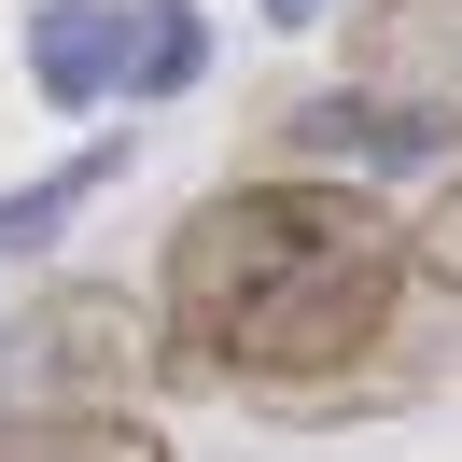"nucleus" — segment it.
<instances>
[{
  "label": "nucleus",
  "mask_w": 462,
  "mask_h": 462,
  "mask_svg": "<svg viewBox=\"0 0 462 462\" xmlns=\"http://www.w3.org/2000/svg\"><path fill=\"white\" fill-rule=\"evenodd\" d=\"M253 14H266V29H337L350 0H253Z\"/></svg>",
  "instance_id": "9d476101"
},
{
  "label": "nucleus",
  "mask_w": 462,
  "mask_h": 462,
  "mask_svg": "<svg viewBox=\"0 0 462 462\" xmlns=\"http://www.w3.org/2000/svg\"><path fill=\"white\" fill-rule=\"evenodd\" d=\"M350 85L462 141V0H365L350 14Z\"/></svg>",
  "instance_id": "7ed1b4c3"
},
{
  "label": "nucleus",
  "mask_w": 462,
  "mask_h": 462,
  "mask_svg": "<svg viewBox=\"0 0 462 462\" xmlns=\"http://www.w3.org/2000/svg\"><path fill=\"white\" fill-rule=\"evenodd\" d=\"M210 70V14L197 0H141V57H126V98H182Z\"/></svg>",
  "instance_id": "6e6552de"
},
{
  "label": "nucleus",
  "mask_w": 462,
  "mask_h": 462,
  "mask_svg": "<svg viewBox=\"0 0 462 462\" xmlns=\"http://www.w3.org/2000/svg\"><path fill=\"white\" fill-rule=\"evenodd\" d=\"M420 266H434V281L462 294V169L434 182V210H420Z\"/></svg>",
  "instance_id": "1a4fd4ad"
},
{
  "label": "nucleus",
  "mask_w": 462,
  "mask_h": 462,
  "mask_svg": "<svg viewBox=\"0 0 462 462\" xmlns=\"http://www.w3.org/2000/svg\"><path fill=\"white\" fill-rule=\"evenodd\" d=\"M126 154H141V141H126V126H98V141L70 154V169H42V182H14V197H0V266H14V253H42V238H57V225H85V210H98V197H113V182H126Z\"/></svg>",
  "instance_id": "423d86ee"
},
{
  "label": "nucleus",
  "mask_w": 462,
  "mask_h": 462,
  "mask_svg": "<svg viewBox=\"0 0 462 462\" xmlns=\"http://www.w3.org/2000/svg\"><path fill=\"white\" fill-rule=\"evenodd\" d=\"M406 281H420V225H393L365 182L266 169V182H225V197L182 210L169 266H154V309H169L182 378L337 406L350 365L393 337Z\"/></svg>",
  "instance_id": "f257e3e1"
},
{
  "label": "nucleus",
  "mask_w": 462,
  "mask_h": 462,
  "mask_svg": "<svg viewBox=\"0 0 462 462\" xmlns=\"http://www.w3.org/2000/svg\"><path fill=\"white\" fill-rule=\"evenodd\" d=\"M126 57H141V0H29V85L57 113L126 98Z\"/></svg>",
  "instance_id": "20e7f679"
},
{
  "label": "nucleus",
  "mask_w": 462,
  "mask_h": 462,
  "mask_svg": "<svg viewBox=\"0 0 462 462\" xmlns=\"http://www.w3.org/2000/svg\"><path fill=\"white\" fill-rule=\"evenodd\" d=\"M154 378H182L169 309L126 281H42L0 322V420H113Z\"/></svg>",
  "instance_id": "f03ea898"
},
{
  "label": "nucleus",
  "mask_w": 462,
  "mask_h": 462,
  "mask_svg": "<svg viewBox=\"0 0 462 462\" xmlns=\"http://www.w3.org/2000/svg\"><path fill=\"white\" fill-rule=\"evenodd\" d=\"M281 154L294 169H420V154H448V126H420V113H393V98H365V85H322V98H294L281 113Z\"/></svg>",
  "instance_id": "39448f33"
},
{
  "label": "nucleus",
  "mask_w": 462,
  "mask_h": 462,
  "mask_svg": "<svg viewBox=\"0 0 462 462\" xmlns=\"http://www.w3.org/2000/svg\"><path fill=\"white\" fill-rule=\"evenodd\" d=\"M0 462H169V434L141 406H113V420H0Z\"/></svg>",
  "instance_id": "0eeeda50"
}]
</instances>
